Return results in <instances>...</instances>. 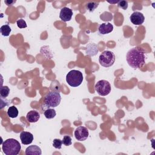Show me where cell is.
Here are the masks:
<instances>
[{
  "mask_svg": "<svg viewBox=\"0 0 155 155\" xmlns=\"http://www.w3.org/2000/svg\"><path fill=\"white\" fill-rule=\"evenodd\" d=\"M126 59L131 68L134 69L140 68L145 63V51L140 47H133L127 52Z\"/></svg>",
  "mask_w": 155,
  "mask_h": 155,
  "instance_id": "cell-1",
  "label": "cell"
},
{
  "mask_svg": "<svg viewBox=\"0 0 155 155\" xmlns=\"http://www.w3.org/2000/svg\"><path fill=\"white\" fill-rule=\"evenodd\" d=\"M2 145L3 152L5 155H17L21 149L19 142L13 138L5 140Z\"/></svg>",
  "mask_w": 155,
  "mask_h": 155,
  "instance_id": "cell-2",
  "label": "cell"
},
{
  "mask_svg": "<svg viewBox=\"0 0 155 155\" xmlns=\"http://www.w3.org/2000/svg\"><path fill=\"white\" fill-rule=\"evenodd\" d=\"M83 81L82 73L76 70L70 71L66 76V81L67 84L73 87L79 86Z\"/></svg>",
  "mask_w": 155,
  "mask_h": 155,
  "instance_id": "cell-3",
  "label": "cell"
},
{
  "mask_svg": "<svg viewBox=\"0 0 155 155\" xmlns=\"http://www.w3.org/2000/svg\"><path fill=\"white\" fill-rule=\"evenodd\" d=\"M61 101V94L58 91H50L44 97V105L48 108H54L60 104Z\"/></svg>",
  "mask_w": 155,
  "mask_h": 155,
  "instance_id": "cell-4",
  "label": "cell"
},
{
  "mask_svg": "<svg viewBox=\"0 0 155 155\" xmlns=\"http://www.w3.org/2000/svg\"><path fill=\"white\" fill-rule=\"evenodd\" d=\"M115 55L113 52L105 50L104 51L99 57L100 64L104 67H110L112 66L115 61Z\"/></svg>",
  "mask_w": 155,
  "mask_h": 155,
  "instance_id": "cell-5",
  "label": "cell"
},
{
  "mask_svg": "<svg viewBox=\"0 0 155 155\" xmlns=\"http://www.w3.org/2000/svg\"><path fill=\"white\" fill-rule=\"evenodd\" d=\"M94 88L99 95L104 96L110 93L111 87L108 81L106 80H100L95 84Z\"/></svg>",
  "mask_w": 155,
  "mask_h": 155,
  "instance_id": "cell-6",
  "label": "cell"
},
{
  "mask_svg": "<svg viewBox=\"0 0 155 155\" xmlns=\"http://www.w3.org/2000/svg\"><path fill=\"white\" fill-rule=\"evenodd\" d=\"M74 137L79 141H84L88 137L89 133L88 129L82 126L78 127L74 131Z\"/></svg>",
  "mask_w": 155,
  "mask_h": 155,
  "instance_id": "cell-7",
  "label": "cell"
},
{
  "mask_svg": "<svg viewBox=\"0 0 155 155\" xmlns=\"http://www.w3.org/2000/svg\"><path fill=\"white\" fill-rule=\"evenodd\" d=\"M130 19L131 22L136 25H139L143 24L145 21V17L143 15L139 12H133L131 15Z\"/></svg>",
  "mask_w": 155,
  "mask_h": 155,
  "instance_id": "cell-8",
  "label": "cell"
},
{
  "mask_svg": "<svg viewBox=\"0 0 155 155\" xmlns=\"http://www.w3.org/2000/svg\"><path fill=\"white\" fill-rule=\"evenodd\" d=\"M72 16H73V11L71 9L67 7H64L61 8L59 13V18L64 22L70 21L71 19Z\"/></svg>",
  "mask_w": 155,
  "mask_h": 155,
  "instance_id": "cell-9",
  "label": "cell"
},
{
  "mask_svg": "<svg viewBox=\"0 0 155 155\" xmlns=\"http://www.w3.org/2000/svg\"><path fill=\"white\" fill-rule=\"evenodd\" d=\"M20 139L21 142L24 145H28L33 140V135L27 131H22L20 134Z\"/></svg>",
  "mask_w": 155,
  "mask_h": 155,
  "instance_id": "cell-10",
  "label": "cell"
},
{
  "mask_svg": "<svg viewBox=\"0 0 155 155\" xmlns=\"http://www.w3.org/2000/svg\"><path fill=\"white\" fill-rule=\"evenodd\" d=\"M113 30V25L109 22H105L101 24L98 27V31L101 35L110 33Z\"/></svg>",
  "mask_w": 155,
  "mask_h": 155,
  "instance_id": "cell-11",
  "label": "cell"
},
{
  "mask_svg": "<svg viewBox=\"0 0 155 155\" xmlns=\"http://www.w3.org/2000/svg\"><path fill=\"white\" fill-rule=\"evenodd\" d=\"M41 149L40 148V147L36 145H30L25 149L26 155H41Z\"/></svg>",
  "mask_w": 155,
  "mask_h": 155,
  "instance_id": "cell-12",
  "label": "cell"
},
{
  "mask_svg": "<svg viewBox=\"0 0 155 155\" xmlns=\"http://www.w3.org/2000/svg\"><path fill=\"white\" fill-rule=\"evenodd\" d=\"M40 118L39 113L36 110H31L30 111L26 116V119L28 122L30 123L36 122Z\"/></svg>",
  "mask_w": 155,
  "mask_h": 155,
  "instance_id": "cell-13",
  "label": "cell"
},
{
  "mask_svg": "<svg viewBox=\"0 0 155 155\" xmlns=\"http://www.w3.org/2000/svg\"><path fill=\"white\" fill-rule=\"evenodd\" d=\"M7 115L11 118H15L18 115V110L15 106H11L8 108Z\"/></svg>",
  "mask_w": 155,
  "mask_h": 155,
  "instance_id": "cell-14",
  "label": "cell"
},
{
  "mask_svg": "<svg viewBox=\"0 0 155 155\" xmlns=\"http://www.w3.org/2000/svg\"><path fill=\"white\" fill-rule=\"evenodd\" d=\"M44 114L47 119H51L56 116V113L55 110L53 108H47L46 110H45Z\"/></svg>",
  "mask_w": 155,
  "mask_h": 155,
  "instance_id": "cell-15",
  "label": "cell"
},
{
  "mask_svg": "<svg viewBox=\"0 0 155 155\" xmlns=\"http://www.w3.org/2000/svg\"><path fill=\"white\" fill-rule=\"evenodd\" d=\"M11 31H12V29H11L10 27L8 25H7V24L2 25L1 27V28H0L1 33L4 36H9Z\"/></svg>",
  "mask_w": 155,
  "mask_h": 155,
  "instance_id": "cell-16",
  "label": "cell"
},
{
  "mask_svg": "<svg viewBox=\"0 0 155 155\" xmlns=\"http://www.w3.org/2000/svg\"><path fill=\"white\" fill-rule=\"evenodd\" d=\"M10 93V88L7 86H2L0 90L1 97L6 98Z\"/></svg>",
  "mask_w": 155,
  "mask_h": 155,
  "instance_id": "cell-17",
  "label": "cell"
},
{
  "mask_svg": "<svg viewBox=\"0 0 155 155\" xmlns=\"http://www.w3.org/2000/svg\"><path fill=\"white\" fill-rule=\"evenodd\" d=\"M98 5H99V2H88L86 4V8L89 12H93L97 7Z\"/></svg>",
  "mask_w": 155,
  "mask_h": 155,
  "instance_id": "cell-18",
  "label": "cell"
},
{
  "mask_svg": "<svg viewBox=\"0 0 155 155\" xmlns=\"http://www.w3.org/2000/svg\"><path fill=\"white\" fill-rule=\"evenodd\" d=\"M101 18L102 19V20L105 21H111L112 20L113 16H112V14H111L110 13L105 12V13H102V15H101Z\"/></svg>",
  "mask_w": 155,
  "mask_h": 155,
  "instance_id": "cell-19",
  "label": "cell"
},
{
  "mask_svg": "<svg viewBox=\"0 0 155 155\" xmlns=\"http://www.w3.org/2000/svg\"><path fill=\"white\" fill-rule=\"evenodd\" d=\"M62 143L65 146H70L71 145V138L70 136H64L63 137V139L62 140Z\"/></svg>",
  "mask_w": 155,
  "mask_h": 155,
  "instance_id": "cell-20",
  "label": "cell"
},
{
  "mask_svg": "<svg viewBox=\"0 0 155 155\" xmlns=\"http://www.w3.org/2000/svg\"><path fill=\"white\" fill-rule=\"evenodd\" d=\"M62 142L59 139H54L53 141V146L56 149H61L62 147Z\"/></svg>",
  "mask_w": 155,
  "mask_h": 155,
  "instance_id": "cell-21",
  "label": "cell"
},
{
  "mask_svg": "<svg viewBox=\"0 0 155 155\" xmlns=\"http://www.w3.org/2000/svg\"><path fill=\"white\" fill-rule=\"evenodd\" d=\"M16 24H17L18 27L19 28H26L27 27L26 22L22 19H19L17 20L16 21Z\"/></svg>",
  "mask_w": 155,
  "mask_h": 155,
  "instance_id": "cell-22",
  "label": "cell"
},
{
  "mask_svg": "<svg viewBox=\"0 0 155 155\" xmlns=\"http://www.w3.org/2000/svg\"><path fill=\"white\" fill-rule=\"evenodd\" d=\"M128 2L126 1H119L117 2V6L124 10H126L128 8Z\"/></svg>",
  "mask_w": 155,
  "mask_h": 155,
  "instance_id": "cell-23",
  "label": "cell"
},
{
  "mask_svg": "<svg viewBox=\"0 0 155 155\" xmlns=\"http://www.w3.org/2000/svg\"><path fill=\"white\" fill-rule=\"evenodd\" d=\"M4 2H5L7 5H13L14 3L16 2V1H9V0H7V1H5Z\"/></svg>",
  "mask_w": 155,
  "mask_h": 155,
  "instance_id": "cell-24",
  "label": "cell"
},
{
  "mask_svg": "<svg viewBox=\"0 0 155 155\" xmlns=\"http://www.w3.org/2000/svg\"><path fill=\"white\" fill-rule=\"evenodd\" d=\"M108 2H109V3H110V4H117V2H119V1H107Z\"/></svg>",
  "mask_w": 155,
  "mask_h": 155,
  "instance_id": "cell-25",
  "label": "cell"
}]
</instances>
